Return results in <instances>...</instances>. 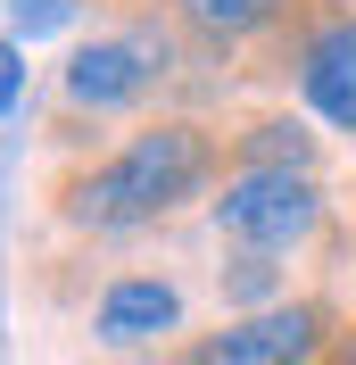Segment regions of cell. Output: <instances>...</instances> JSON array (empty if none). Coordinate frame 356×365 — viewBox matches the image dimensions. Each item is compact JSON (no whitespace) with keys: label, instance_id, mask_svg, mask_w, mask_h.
<instances>
[{"label":"cell","instance_id":"1","mask_svg":"<svg viewBox=\"0 0 356 365\" xmlns=\"http://www.w3.org/2000/svg\"><path fill=\"white\" fill-rule=\"evenodd\" d=\"M216 182H224L216 133L191 125V116H157V125H141L125 150H108L100 166L67 175L58 216L83 225V232H141V225H166L174 207L207 200Z\"/></svg>","mask_w":356,"mask_h":365},{"label":"cell","instance_id":"2","mask_svg":"<svg viewBox=\"0 0 356 365\" xmlns=\"http://www.w3.org/2000/svg\"><path fill=\"white\" fill-rule=\"evenodd\" d=\"M216 232L248 257H290L298 241H315L323 225V182L315 175H282V166H232L216 182Z\"/></svg>","mask_w":356,"mask_h":365},{"label":"cell","instance_id":"3","mask_svg":"<svg viewBox=\"0 0 356 365\" xmlns=\"http://www.w3.org/2000/svg\"><path fill=\"white\" fill-rule=\"evenodd\" d=\"M332 341H340L332 299H273V307H248L199 341H182L166 365H323Z\"/></svg>","mask_w":356,"mask_h":365},{"label":"cell","instance_id":"4","mask_svg":"<svg viewBox=\"0 0 356 365\" xmlns=\"http://www.w3.org/2000/svg\"><path fill=\"white\" fill-rule=\"evenodd\" d=\"M157 83H166V42H150V34H100V42H83L67 58V75H58L67 108H91V116L141 108Z\"/></svg>","mask_w":356,"mask_h":365},{"label":"cell","instance_id":"5","mask_svg":"<svg viewBox=\"0 0 356 365\" xmlns=\"http://www.w3.org/2000/svg\"><path fill=\"white\" fill-rule=\"evenodd\" d=\"M290 75H298V100H307L332 133L356 141V9H332L315 17L290 50Z\"/></svg>","mask_w":356,"mask_h":365},{"label":"cell","instance_id":"6","mask_svg":"<svg viewBox=\"0 0 356 365\" xmlns=\"http://www.w3.org/2000/svg\"><path fill=\"white\" fill-rule=\"evenodd\" d=\"M166 332H182V291L166 274H116L91 307V341H108V349H150Z\"/></svg>","mask_w":356,"mask_h":365},{"label":"cell","instance_id":"7","mask_svg":"<svg viewBox=\"0 0 356 365\" xmlns=\"http://www.w3.org/2000/svg\"><path fill=\"white\" fill-rule=\"evenodd\" d=\"M298 0H174V17L191 25V34H207V42H248V34H266V25H282Z\"/></svg>","mask_w":356,"mask_h":365},{"label":"cell","instance_id":"8","mask_svg":"<svg viewBox=\"0 0 356 365\" xmlns=\"http://www.w3.org/2000/svg\"><path fill=\"white\" fill-rule=\"evenodd\" d=\"M232 166H282V175H315V133L298 116H257L232 141Z\"/></svg>","mask_w":356,"mask_h":365},{"label":"cell","instance_id":"9","mask_svg":"<svg viewBox=\"0 0 356 365\" xmlns=\"http://www.w3.org/2000/svg\"><path fill=\"white\" fill-rule=\"evenodd\" d=\"M58 25H75V0H9V42H42Z\"/></svg>","mask_w":356,"mask_h":365},{"label":"cell","instance_id":"10","mask_svg":"<svg viewBox=\"0 0 356 365\" xmlns=\"http://www.w3.org/2000/svg\"><path fill=\"white\" fill-rule=\"evenodd\" d=\"M17 108H25V42L0 34V116H17Z\"/></svg>","mask_w":356,"mask_h":365},{"label":"cell","instance_id":"11","mask_svg":"<svg viewBox=\"0 0 356 365\" xmlns=\"http://www.w3.org/2000/svg\"><path fill=\"white\" fill-rule=\"evenodd\" d=\"M323 365H356V332H340V341L323 349Z\"/></svg>","mask_w":356,"mask_h":365}]
</instances>
